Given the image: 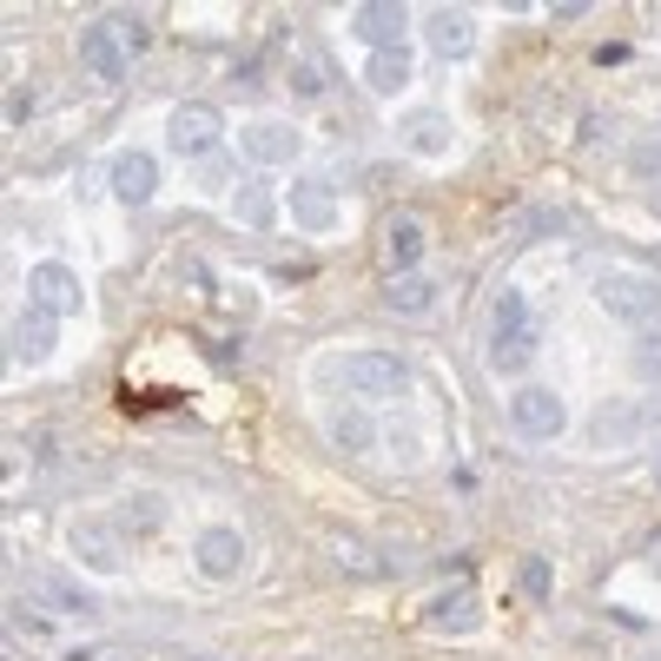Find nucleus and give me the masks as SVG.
Here are the masks:
<instances>
[{"label": "nucleus", "instance_id": "nucleus-1", "mask_svg": "<svg viewBox=\"0 0 661 661\" xmlns=\"http://www.w3.org/2000/svg\"><path fill=\"white\" fill-rule=\"evenodd\" d=\"M536 324H530V298L517 285H503V298H496L489 311V371H523L536 358Z\"/></svg>", "mask_w": 661, "mask_h": 661}, {"label": "nucleus", "instance_id": "nucleus-2", "mask_svg": "<svg viewBox=\"0 0 661 661\" xmlns=\"http://www.w3.org/2000/svg\"><path fill=\"white\" fill-rule=\"evenodd\" d=\"M595 304H602L608 317L648 330V324L661 317V278H654V271H628V265H615V271L595 278Z\"/></svg>", "mask_w": 661, "mask_h": 661}, {"label": "nucleus", "instance_id": "nucleus-3", "mask_svg": "<svg viewBox=\"0 0 661 661\" xmlns=\"http://www.w3.org/2000/svg\"><path fill=\"white\" fill-rule=\"evenodd\" d=\"M338 378H345V391L364 397V404H384V397H404V391H410V364H404L397 351H351V358L338 364Z\"/></svg>", "mask_w": 661, "mask_h": 661}, {"label": "nucleus", "instance_id": "nucleus-4", "mask_svg": "<svg viewBox=\"0 0 661 661\" xmlns=\"http://www.w3.org/2000/svg\"><path fill=\"white\" fill-rule=\"evenodd\" d=\"M14 582L27 589V602H34V608H54V615H100V602H93L73 576L47 569V563H21V569H14Z\"/></svg>", "mask_w": 661, "mask_h": 661}, {"label": "nucleus", "instance_id": "nucleus-5", "mask_svg": "<svg viewBox=\"0 0 661 661\" xmlns=\"http://www.w3.org/2000/svg\"><path fill=\"white\" fill-rule=\"evenodd\" d=\"M563 424H569V410H563V397H556V391L530 384V391H517V397H510V430H517L523 443H556V437H563Z\"/></svg>", "mask_w": 661, "mask_h": 661}, {"label": "nucleus", "instance_id": "nucleus-6", "mask_svg": "<svg viewBox=\"0 0 661 661\" xmlns=\"http://www.w3.org/2000/svg\"><path fill=\"white\" fill-rule=\"evenodd\" d=\"M165 139H173V152H179V159H212V152H219V139H225V119H219V106L186 100V106L173 113V126H165Z\"/></svg>", "mask_w": 661, "mask_h": 661}, {"label": "nucleus", "instance_id": "nucleus-7", "mask_svg": "<svg viewBox=\"0 0 661 661\" xmlns=\"http://www.w3.org/2000/svg\"><path fill=\"white\" fill-rule=\"evenodd\" d=\"M80 73L100 80V86H119V80L132 73V54H126V40H119L113 21H93V27L80 34Z\"/></svg>", "mask_w": 661, "mask_h": 661}, {"label": "nucleus", "instance_id": "nucleus-8", "mask_svg": "<svg viewBox=\"0 0 661 661\" xmlns=\"http://www.w3.org/2000/svg\"><path fill=\"white\" fill-rule=\"evenodd\" d=\"M73 556H80L93 576H119V569H126V530H119V523H100V517H80V523H73Z\"/></svg>", "mask_w": 661, "mask_h": 661}, {"label": "nucleus", "instance_id": "nucleus-9", "mask_svg": "<svg viewBox=\"0 0 661 661\" xmlns=\"http://www.w3.org/2000/svg\"><path fill=\"white\" fill-rule=\"evenodd\" d=\"M54 311H40V304H27L21 317H14V330H8V358L14 364H47L54 358Z\"/></svg>", "mask_w": 661, "mask_h": 661}, {"label": "nucleus", "instance_id": "nucleus-10", "mask_svg": "<svg viewBox=\"0 0 661 661\" xmlns=\"http://www.w3.org/2000/svg\"><path fill=\"white\" fill-rule=\"evenodd\" d=\"M239 152L258 159V165H291L304 152V132H291L278 119H258V126H239Z\"/></svg>", "mask_w": 661, "mask_h": 661}, {"label": "nucleus", "instance_id": "nucleus-11", "mask_svg": "<svg viewBox=\"0 0 661 661\" xmlns=\"http://www.w3.org/2000/svg\"><path fill=\"white\" fill-rule=\"evenodd\" d=\"M27 304H40V311H54V317H73V311H80V278L47 258V265L27 271Z\"/></svg>", "mask_w": 661, "mask_h": 661}, {"label": "nucleus", "instance_id": "nucleus-12", "mask_svg": "<svg viewBox=\"0 0 661 661\" xmlns=\"http://www.w3.org/2000/svg\"><path fill=\"white\" fill-rule=\"evenodd\" d=\"M152 186H159L152 152H119V159H113V199H119V206H146Z\"/></svg>", "mask_w": 661, "mask_h": 661}, {"label": "nucleus", "instance_id": "nucleus-13", "mask_svg": "<svg viewBox=\"0 0 661 661\" xmlns=\"http://www.w3.org/2000/svg\"><path fill=\"white\" fill-rule=\"evenodd\" d=\"M199 569H206L212 582H232V576L245 569V536H239V530H225V523H219V530H206V536H199Z\"/></svg>", "mask_w": 661, "mask_h": 661}, {"label": "nucleus", "instance_id": "nucleus-14", "mask_svg": "<svg viewBox=\"0 0 661 661\" xmlns=\"http://www.w3.org/2000/svg\"><path fill=\"white\" fill-rule=\"evenodd\" d=\"M351 27L378 47V54H397V34H404V8H391V0H364V8H351Z\"/></svg>", "mask_w": 661, "mask_h": 661}, {"label": "nucleus", "instance_id": "nucleus-15", "mask_svg": "<svg viewBox=\"0 0 661 661\" xmlns=\"http://www.w3.org/2000/svg\"><path fill=\"white\" fill-rule=\"evenodd\" d=\"M424 245H430V239H424V219H417V212H397V219L384 225V258H391V271H397V278L424 258Z\"/></svg>", "mask_w": 661, "mask_h": 661}, {"label": "nucleus", "instance_id": "nucleus-16", "mask_svg": "<svg viewBox=\"0 0 661 661\" xmlns=\"http://www.w3.org/2000/svg\"><path fill=\"white\" fill-rule=\"evenodd\" d=\"M330 219H338V199H330L324 179L291 186V225H304V232H330Z\"/></svg>", "mask_w": 661, "mask_h": 661}, {"label": "nucleus", "instance_id": "nucleus-17", "mask_svg": "<svg viewBox=\"0 0 661 661\" xmlns=\"http://www.w3.org/2000/svg\"><path fill=\"white\" fill-rule=\"evenodd\" d=\"M324 437L338 443L345 456H364V450L378 443V424H371V417H364L358 404H351V410H324Z\"/></svg>", "mask_w": 661, "mask_h": 661}, {"label": "nucleus", "instance_id": "nucleus-18", "mask_svg": "<svg viewBox=\"0 0 661 661\" xmlns=\"http://www.w3.org/2000/svg\"><path fill=\"white\" fill-rule=\"evenodd\" d=\"M424 34H430V47H437L443 60H463V54H469V40H476V34H469V14H463V8H437Z\"/></svg>", "mask_w": 661, "mask_h": 661}, {"label": "nucleus", "instance_id": "nucleus-19", "mask_svg": "<svg viewBox=\"0 0 661 661\" xmlns=\"http://www.w3.org/2000/svg\"><path fill=\"white\" fill-rule=\"evenodd\" d=\"M430 304H437V278H424V271H404L384 291V311H397V317H424Z\"/></svg>", "mask_w": 661, "mask_h": 661}, {"label": "nucleus", "instance_id": "nucleus-20", "mask_svg": "<svg viewBox=\"0 0 661 661\" xmlns=\"http://www.w3.org/2000/svg\"><path fill=\"white\" fill-rule=\"evenodd\" d=\"M364 86H371L378 100L404 93V86H410V54H404V47H397V54H371V67H364Z\"/></svg>", "mask_w": 661, "mask_h": 661}, {"label": "nucleus", "instance_id": "nucleus-21", "mask_svg": "<svg viewBox=\"0 0 661 661\" xmlns=\"http://www.w3.org/2000/svg\"><path fill=\"white\" fill-rule=\"evenodd\" d=\"M424 622H430V628H456V635H463V628H476V595H469V589L437 595V602L424 608Z\"/></svg>", "mask_w": 661, "mask_h": 661}, {"label": "nucleus", "instance_id": "nucleus-22", "mask_svg": "<svg viewBox=\"0 0 661 661\" xmlns=\"http://www.w3.org/2000/svg\"><path fill=\"white\" fill-rule=\"evenodd\" d=\"M113 523L132 530V536H152V530H165V503H159V496H126V510Z\"/></svg>", "mask_w": 661, "mask_h": 661}, {"label": "nucleus", "instance_id": "nucleus-23", "mask_svg": "<svg viewBox=\"0 0 661 661\" xmlns=\"http://www.w3.org/2000/svg\"><path fill=\"white\" fill-rule=\"evenodd\" d=\"M404 132H410L417 152H443V146H450V119H443V113H410Z\"/></svg>", "mask_w": 661, "mask_h": 661}, {"label": "nucleus", "instance_id": "nucleus-24", "mask_svg": "<svg viewBox=\"0 0 661 661\" xmlns=\"http://www.w3.org/2000/svg\"><path fill=\"white\" fill-rule=\"evenodd\" d=\"M232 212H239V225H252V232L271 225V186H265V179H245V193L232 199Z\"/></svg>", "mask_w": 661, "mask_h": 661}, {"label": "nucleus", "instance_id": "nucleus-25", "mask_svg": "<svg viewBox=\"0 0 661 661\" xmlns=\"http://www.w3.org/2000/svg\"><path fill=\"white\" fill-rule=\"evenodd\" d=\"M635 378L661 384V330H641V338H635Z\"/></svg>", "mask_w": 661, "mask_h": 661}, {"label": "nucleus", "instance_id": "nucleus-26", "mask_svg": "<svg viewBox=\"0 0 661 661\" xmlns=\"http://www.w3.org/2000/svg\"><path fill=\"white\" fill-rule=\"evenodd\" d=\"M27 608H34L27 595H14V602H8V622H14V635H27V641H47V615H27Z\"/></svg>", "mask_w": 661, "mask_h": 661}, {"label": "nucleus", "instance_id": "nucleus-27", "mask_svg": "<svg viewBox=\"0 0 661 661\" xmlns=\"http://www.w3.org/2000/svg\"><path fill=\"white\" fill-rule=\"evenodd\" d=\"M60 661H139V654L119 648V641H86V648H67Z\"/></svg>", "mask_w": 661, "mask_h": 661}, {"label": "nucleus", "instance_id": "nucleus-28", "mask_svg": "<svg viewBox=\"0 0 661 661\" xmlns=\"http://www.w3.org/2000/svg\"><path fill=\"white\" fill-rule=\"evenodd\" d=\"M113 27H119V40H126V54H139V47L152 40V21H146V14H113Z\"/></svg>", "mask_w": 661, "mask_h": 661}, {"label": "nucleus", "instance_id": "nucleus-29", "mask_svg": "<svg viewBox=\"0 0 661 661\" xmlns=\"http://www.w3.org/2000/svg\"><path fill=\"white\" fill-rule=\"evenodd\" d=\"M291 93H298V100H317V93H324L317 60H291Z\"/></svg>", "mask_w": 661, "mask_h": 661}, {"label": "nucleus", "instance_id": "nucleus-30", "mask_svg": "<svg viewBox=\"0 0 661 661\" xmlns=\"http://www.w3.org/2000/svg\"><path fill=\"white\" fill-rule=\"evenodd\" d=\"M628 430H635V410H622V417H608V410H602V417H595V443H622Z\"/></svg>", "mask_w": 661, "mask_h": 661}, {"label": "nucleus", "instance_id": "nucleus-31", "mask_svg": "<svg viewBox=\"0 0 661 661\" xmlns=\"http://www.w3.org/2000/svg\"><path fill=\"white\" fill-rule=\"evenodd\" d=\"M199 345H206V358H212V364H239V358H245V345H239V338H199Z\"/></svg>", "mask_w": 661, "mask_h": 661}, {"label": "nucleus", "instance_id": "nucleus-32", "mask_svg": "<svg viewBox=\"0 0 661 661\" xmlns=\"http://www.w3.org/2000/svg\"><path fill=\"white\" fill-rule=\"evenodd\" d=\"M523 589H530V595H549V563H543V556L523 563Z\"/></svg>", "mask_w": 661, "mask_h": 661}, {"label": "nucleus", "instance_id": "nucleus-33", "mask_svg": "<svg viewBox=\"0 0 661 661\" xmlns=\"http://www.w3.org/2000/svg\"><path fill=\"white\" fill-rule=\"evenodd\" d=\"M27 113H34V93H14V100H8V119H14V126H21V119H27Z\"/></svg>", "mask_w": 661, "mask_h": 661}, {"label": "nucleus", "instance_id": "nucleus-34", "mask_svg": "<svg viewBox=\"0 0 661 661\" xmlns=\"http://www.w3.org/2000/svg\"><path fill=\"white\" fill-rule=\"evenodd\" d=\"M173 661H219V654H173Z\"/></svg>", "mask_w": 661, "mask_h": 661}]
</instances>
